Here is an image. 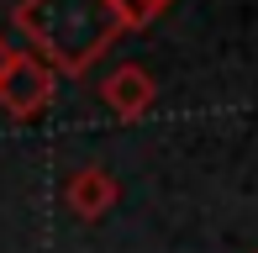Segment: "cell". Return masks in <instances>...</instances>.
Instances as JSON below:
<instances>
[{
    "instance_id": "obj_1",
    "label": "cell",
    "mask_w": 258,
    "mask_h": 253,
    "mask_svg": "<svg viewBox=\"0 0 258 253\" xmlns=\"http://www.w3.org/2000/svg\"><path fill=\"white\" fill-rule=\"evenodd\" d=\"M16 27L42 64L58 74H85L121 32H132V16L121 0H21Z\"/></svg>"
},
{
    "instance_id": "obj_2",
    "label": "cell",
    "mask_w": 258,
    "mask_h": 253,
    "mask_svg": "<svg viewBox=\"0 0 258 253\" xmlns=\"http://www.w3.org/2000/svg\"><path fill=\"white\" fill-rule=\"evenodd\" d=\"M53 90H58V69L42 64L37 53H16L11 48V58L0 64V111L16 121H32L42 116V111L53 106Z\"/></svg>"
},
{
    "instance_id": "obj_3",
    "label": "cell",
    "mask_w": 258,
    "mask_h": 253,
    "mask_svg": "<svg viewBox=\"0 0 258 253\" xmlns=\"http://www.w3.org/2000/svg\"><path fill=\"white\" fill-rule=\"evenodd\" d=\"M121 201V185H116V174L111 169H74L69 174V185H63V206L79 216V222H100L111 206Z\"/></svg>"
},
{
    "instance_id": "obj_4",
    "label": "cell",
    "mask_w": 258,
    "mask_h": 253,
    "mask_svg": "<svg viewBox=\"0 0 258 253\" xmlns=\"http://www.w3.org/2000/svg\"><path fill=\"white\" fill-rule=\"evenodd\" d=\"M100 100H105L121 121H137L148 106H153V74H148L143 64L111 69V74H105V85H100Z\"/></svg>"
},
{
    "instance_id": "obj_5",
    "label": "cell",
    "mask_w": 258,
    "mask_h": 253,
    "mask_svg": "<svg viewBox=\"0 0 258 253\" xmlns=\"http://www.w3.org/2000/svg\"><path fill=\"white\" fill-rule=\"evenodd\" d=\"M169 6H174V0H121V11L132 16V27H148V21H158Z\"/></svg>"
},
{
    "instance_id": "obj_6",
    "label": "cell",
    "mask_w": 258,
    "mask_h": 253,
    "mask_svg": "<svg viewBox=\"0 0 258 253\" xmlns=\"http://www.w3.org/2000/svg\"><path fill=\"white\" fill-rule=\"evenodd\" d=\"M6 58H11V48H6V37H0V64H6Z\"/></svg>"
}]
</instances>
